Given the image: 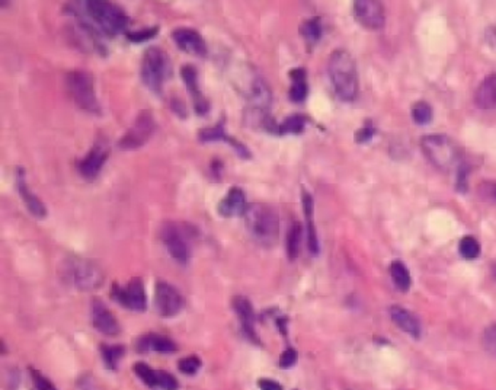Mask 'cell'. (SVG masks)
I'll list each match as a JSON object with an SVG mask.
<instances>
[{
	"label": "cell",
	"mask_w": 496,
	"mask_h": 390,
	"mask_svg": "<svg viewBox=\"0 0 496 390\" xmlns=\"http://www.w3.org/2000/svg\"><path fill=\"white\" fill-rule=\"evenodd\" d=\"M137 351L147 354V352H162V354H169V352H175L178 349L176 344L169 339L168 337L163 335H157V334H149V335H143L139 341H137Z\"/></svg>",
	"instance_id": "cell-25"
},
{
	"label": "cell",
	"mask_w": 496,
	"mask_h": 390,
	"mask_svg": "<svg viewBox=\"0 0 496 390\" xmlns=\"http://www.w3.org/2000/svg\"><path fill=\"white\" fill-rule=\"evenodd\" d=\"M178 367H179L181 373L188 374V376H194L198 370L201 369V360L198 359L196 355H189V357H185V359L179 360Z\"/></svg>",
	"instance_id": "cell-36"
},
{
	"label": "cell",
	"mask_w": 496,
	"mask_h": 390,
	"mask_svg": "<svg viewBox=\"0 0 496 390\" xmlns=\"http://www.w3.org/2000/svg\"><path fill=\"white\" fill-rule=\"evenodd\" d=\"M249 204L246 200L245 191L239 186H231L224 195V199L220 200L217 206V213L226 218L238 217V216H245Z\"/></svg>",
	"instance_id": "cell-19"
},
{
	"label": "cell",
	"mask_w": 496,
	"mask_h": 390,
	"mask_svg": "<svg viewBox=\"0 0 496 390\" xmlns=\"http://www.w3.org/2000/svg\"><path fill=\"white\" fill-rule=\"evenodd\" d=\"M111 296L121 306L133 312H144L147 309L146 290L142 278H133L125 285L115 283L111 290Z\"/></svg>",
	"instance_id": "cell-10"
},
{
	"label": "cell",
	"mask_w": 496,
	"mask_h": 390,
	"mask_svg": "<svg viewBox=\"0 0 496 390\" xmlns=\"http://www.w3.org/2000/svg\"><path fill=\"white\" fill-rule=\"evenodd\" d=\"M302 204H303V213L306 217V227H307V246L313 256H317L320 252V243L319 236L316 231V224L313 221V213H315V201L312 194L306 189L302 192Z\"/></svg>",
	"instance_id": "cell-23"
},
{
	"label": "cell",
	"mask_w": 496,
	"mask_h": 390,
	"mask_svg": "<svg viewBox=\"0 0 496 390\" xmlns=\"http://www.w3.org/2000/svg\"><path fill=\"white\" fill-rule=\"evenodd\" d=\"M493 275H495V278H496V265L493 267Z\"/></svg>",
	"instance_id": "cell-46"
},
{
	"label": "cell",
	"mask_w": 496,
	"mask_h": 390,
	"mask_svg": "<svg viewBox=\"0 0 496 390\" xmlns=\"http://www.w3.org/2000/svg\"><path fill=\"white\" fill-rule=\"evenodd\" d=\"M76 8L104 37H115L130 25V18L122 8L104 0H86Z\"/></svg>",
	"instance_id": "cell-2"
},
{
	"label": "cell",
	"mask_w": 496,
	"mask_h": 390,
	"mask_svg": "<svg viewBox=\"0 0 496 390\" xmlns=\"http://www.w3.org/2000/svg\"><path fill=\"white\" fill-rule=\"evenodd\" d=\"M90 322L96 331L107 337H117L121 332L118 319L108 309V306L97 297L90 300Z\"/></svg>",
	"instance_id": "cell-14"
},
{
	"label": "cell",
	"mask_w": 496,
	"mask_h": 390,
	"mask_svg": "<svg viewBox=\"0 0 496 390\" xmlns=\"http://www.w3.org/2000/svg\"><path fill=\"white\" fill-rule=\"evenodd\" d=\"M322 34H323V28H322V21L319 16L309 18L302 22L300 36L305 38L307 44H312V46L317 44L322 38Z\"/></svg>",
	"instance_id": "cell-29"
},
{
	"label": "cell",
	"mask_w": 496,
	"mask_h": 390,
	"mask_svg": "<svg viewBox=\"0 0 496 390\" xmlns=\"http://www.w3.org/2000/svg\"><path fill=\"white\" fill-rule=\"evenodd\" d=\"M172 76V63L168 56V53L162 50L160 47H149L140 63V78L144 86L156 93L160 95L163 90V86Z\"/></svg>",
	"instance_id": "cell-5"
},
{
	"label": "cell",
	"mask_w": 496,
	"mask_h": 390,
	"mask_svg": "<svg viewBox=\"0 0 496 390\" xmlns=\"http://www.w3.org/2000/svg\"><path fill=\"white\" fill-rule=\"evenodd\" d=\"M31 376H32V381H34V386L37 387V390H58L54 383L51 380H48L44 374H41L38 370L31 369Z\"/></svg>",
	"instance_id": "cell-40"
},
{
	"label": "cell",
	"mask_w": 496,
	"mask_h": 390,
	"mask_svg": "<svg viewBox=\"0 0 496 390\" xmlns=\"http://www.w3.org/2000/svg\"><path fill=\"white\" fill-rule=\"evenodd\" d=\"M473 102L483 111L496 110V75H489L480 82L475 92Z\"/></svg>",
	"instance_id": "cell-24"
},
{
	"label": "cell",
	"mask_w": 496,
	"mask_h": 390,
	"mask_svg": "<svg viewBox=\"0 0 496 390\" xmlns=\"http://www.w3.org/2000/svg\"><path fill=\"white\" fill-rule=\"evenodd\" d=\"M248 231L262 246L271 248L280 236V217L277 211L267 204H249L245 213Z\"/></svg>",
	"instance_id": "cell-4"
},
{
	"label": "cell",
	"mask_w": 496,
	"mask_h": 390,
	"mask_svg": "<svg viewBox=\"0 0 496 390\" xmlns=\"http://www.w3.org/2000/svg\"><path fill=\"white\" fill-rule=\"evenodd\" d=\"M421 150L429 164L440 171H457L465 162L460 146L443 133L423 136L421 139Z\"/></svg>",
	"instance_id": "cell-3"
},
{
	"label": "cell",
	"mask_w": 496,
	"mask_h": 390,
	"mask_svg": "<svg viewBox=\"0 0 496 390\" xmlns=\"http://www.w3.org/2000/svg\"><path fill=\"white\" fill-rule=\"evenodd\" d=\"M411 115L415 124L418 125H426L433 121L434 118V110L426 101H418L412 105Z\"/></svg>",
	"instance_id": "cell-30"
},
{
	"label": "cell",
	"mask_w": 496,
	"mask_h": 390,
	"mask_svg": "<svg viewBox=\"0 0 496 390\" xmlns=\"http://www.w3.org/2000/svg\"><path fill=\"white\" fill-rule=\"evenodd\" d=\"M231 306H233V310L241 322V327L243 334L253 342H258V335L255 332V312H253V306L252 303L243 297V296H236L233 300H231Z\"/></svg>",
	"instance_id": "cell-20"
},
{
	"label": "cell",
	"mask_w": 496,
	"mask_h": 390,
	"mask_svg": "<svg viewBox=\"0 0 496 390\" xmlns=\"http://www.w3.org/2000/svg\"><path fill=\"white\" fill-rule=\"evenodd\" d=\"M181 78L191 95L192 105L196 115L200 117L207 115L210 111V101L200 89V83H198V70L192 66V64H184V66L181 68Z\"/></svg>",
	"instance_id": "cell-17"
},
{
	"label": "cell",
	"mask_w": 496,
	"mask_h": 390,
	"mask_svg": "<svg viewBox=\"0 0 496 390\" xmlns=\"http://www.w3.org/2000/svg\"><path fill=\"white\" fill-rule=\"evenodd\" d=\"M171 37L174 43L176 44V47L182 50L184 53H188L196 57H206L209 53L204 37L194 28L179 26L172 31Z\"/></svg>",
	"instance_id": "cell-15"
},
{
	"label": "cell",
	"mask_w": 496,
	"mask_h": 390,
	"mask_svg": "<svg viewBox=\"0 0 496 390\" xmlns=\"http://www.w3.org/2000/svg\"><path fill=\"white\" fill-rule=\"evenodd\" d=\"M479 191L486 199L496 201V182H485L479 186Z\"/></svg>",
	"instance_id": "cell-42"
},
{
	"label": "cell",
	"mask_w": 496,
	"mask_h": 390,
	"mask_svg": "<svg viewBox=\"0 0 496 390\" xmlns=\"http://www.w3.org/2000/svg\"><path fill=\"white\" fill-rule=\"evenodd\" d=\"M154 306L162 317H175L184 306L181 292L167 281H157L154 287Z\"/></svg>",
	"instance_id": "cell-11"
},
{
	"label": "cell",
	"mask_w": 496,
	"mask_h": 390,
	"mask_svg": "<svg viewBox=\"0 0 496 390\" xmlns=\"http://www.w3.org/2000/svg\"><path fill=\"white\" fill-rule=\"evenodd\" d=\"M295 363H297V351L292 349V348H287V349L281 354V357H280V362H278L280 367H281V369H290V367H292Z\"/></svg>",
	"instance_id": "cell-41"
},
{
	"label": "cell",
	"mask_w": 496,
	"mask_h": 390,
	"mask_svg": "<svg viewBox=\"0 0 496 390\" xmlns=\"http://www.w3.org/2000/svg\"><path fill=\"white\" fill-rule=\"evenodd\" d=\"M376 133H377V130H376V127L373 125V122L371 121H366V124H364L359 130H358V132L355 133V142L358 143V144H364V143H369L374 136H376Z\"/></svg>",
	"instance_id": "cell-37"
},
{
	"label": "cell",
	"mask_w": 496,
	"mask_h": 390,
	"mask_svg": "<svg viewBox=\"0 0 496 390\" xmlns=\"http://www.w3.org/2000/svg\"><path fill=\"white\" fill-rule=\"evenodd\" d=\"M63 277L70 285L80 291H92L105 281V273L96 263L85 258H70L64 263Z\"/></svg>",
	"instance_id": "cell-7"
},
{
	"label": "cell",
	"mask_w": 496,
	"mask_h": 390,
	"mask_svg": "<svg viewBox=\"0 0 496 390\" xmlns=\"http://www.w3.org/2000/svg\"><path fill=\"white\" fill-rule=\"evenodd\" d=\"M390 277L399 291L406 292L412 285V277L408 267L402 261H393L390 264Z\"/></svg>",
	"instance_id": "cell-28"
},
{
	"label": "cell",
	"mask_w": 496,
	"mask_h": 390,
	"mask_svg": "<svg viewBox=\"0 0 496 390\" xmlns=\"http://www.w3.org/2000/svg\"><path fill=\"white\" fill-rule=\"evenodd\" d=\"M171 108H172V111H174L179 118H186V117H188L186 107L184 105L182 101L178 100V98H174L172 102H171Z\"/></svg>",
	"instance_id": "cell-43"
},
{
	"label": "cell",
	"mask_w": 496,
	"mask_h": 390,
	"mask_svg": "<svg viewBox=\"0 0 496 390\" xmlns=\"http://www.w3.org/2000/svg\"><path fill=\"white\" fill-rule=\"evenodd\" d=\"M65 89H68L72 101L76 107L85 112L99 115L101 104H99L95 79L85 70H73L65 76Z\"/></svg>",
	"instance_id": "cell-8"
},
{
	"label": "cell",
	"mask_w": 496,
	"mask_h": 390,
	"mask_svg": "<svg viewBox=\"0 0 496 390\" xmlns=\"http://www.w3.org/2000/svg\"><path fill=\"white\" fill-rule=\"evenodd\" d=\"M156 132V120L154 115L143 110L136 117L133 125H131L118 142L121 150H137L143 147Z\"/></svg>",
	"instance_id": "cell-9"
},
{
	"label": "cell",
	"mask_w": 496,
	"mask_h": 390,
	"mask_svg": "<svg viewBox=\"0 0 496 390\" xmlns=\"http://www.w3.org/2000/svg\"><path fill=\"white\" fill-rule=\"evenodd\" d=\"M303 238V226L299 221H294L287 232L285 239V248H287V256L290 261H294L300 253V245Z\"/></svg>",
	"instance_id": "cell-27"
},
{
	"label": "cell",
	"mask_w": 496,
	"mask_h": 390,
	"mask_svg": "<svg viewBox=\"0 0 496 390\" xmlns=\"http://www.w3.org/2000/svg\"><path fill=\"white\" fill-rule=\"evenodd\" d=\"M307 125L306 117L300 114H292L284 118L281 122H275L273 118L267 122V125L263 127L268 133L277 135V136H284V135H302L305 133Z\"/></svg>",
	"instance_id": "cell-22"
},
{
	"label": "cell",
	"mask_w": 496,
	"mask_h": 390,
	"mask_svg": "<svg viewBox=\"0 0 496 390\" xmlns=\"http://www.w3.org/2000/svg\"><path fill=\"white\" fill-rule=\"evenodd\" d=\"M390 317L394 322L396 327L399 330H402L405 334H408L409 337L419 339L422 335V327L419 319L409 312L408 309L402 307V306H391L390 310Z\"/></svg>",
	"instance_id": "cell-21"
},
{
	"label": "cell",
	"mask_w": 496,
	"mask_h": 390,
	"mask_svg": "<svg viewBox=\"0 0 496 390\" xmlns=\"http://www.w3.org/2000/svg\"><path fill=\"white\" fill-rule=\"evenodd\" d=\"M195 229L188 223L164 221L160 227V239L168 253L179 264H188L192 256Z\"/></svg>",
	"instance_id": "cell-6"
},
{
	"label": "cell",
	"mask_w": 496,
	"mask_h": 390,
	"mask_svg": "<svg viewBox=\"0 0 496 390\" xmlns=\"http://www.w3.org/2000/svg\"><path fill=\"white\" fill-rule=\"evenodd\" d=\"M288 76L291 80V86H290V92H288L290 100L295 104L305 102L307 95H309V83H307L306 69H303V68L291 69Z\"/></svg>",
	"instance_id": "cell-26"
},
{
	"label": "cell",
	"mask_w": 496,
	"mask_h": 390,
	"mask_svg": "<svg viewBox=\"0 0 496 390\" xmlns=\"http://www.w3.org/2000/svg\"><path fill=\"white\" fill-rule=\"evenodd\" d=\"M159 34V26H147V28H142L137 31H128L127 32V38L131 43H144L149 41L152 38H154Z\"/></svg>",
	"instance_id": "cell-33"
},
{
	"label": "cell",
	"mask_w": 496,
	"mask_h": 390,
	"mask_svg": "<svg viewBox=\"0 0 496 390\" xmlns=\"http://www.w3.org/2000/svg\"><path fill=\"white\" fill-rule=\"evenodd\" d=\"M470 167L468 162L465 160L463 164L460 165V168L455 171V189L461 194H465L468 192L469 189V182H468V178H469V174H470Z\"/></svg>",
	"instance_id": "cell-35"
},
{
	"label": "cell",
	"mask_w": 496,
	"mask_h": 390,
	"mask_svg": "<svg viewBox=\"0 0 496 390\" xmlns=\"http://www.w3.org/2000/svg\"><path fill=\"white\" fill-rule=\"evenodd\" d=\"M156 386L163 389V390H178L179 383L171 373L157 370V384Z\"/></svg>",
	"instance_id": "cell-39"
},
{
	"label": "cell",
	"mask_w": 496,
	"mask_h": 390,
	"mask_svg": "<svg viewBox=\"0 0 496 390\" xmlns=\"http://www.w3.org/2000/svg\"><path fill=\"white\" fill-rule=\"evenodd\" d=\"M198 140L201 143H227L231 149L242 157V159H250L252 153L248 149V146L238 139L231 137L227 132L223 121H218L214 127H206L198 132Z\"/></svg>",
	"instance_id": "cell-16"
},
{
	"label": "cell",
	"mask_w": 496,
	"mask_h": 390,
	"mask_svg": "<svg viewBox=\"0 0 496 390\" xmlns=\"http://www.w3.org/2000/svg\"><path fill=\"white\" fill-rule=\"evenodd\" d=\"M480 251H482L480 243H479V241H477L476 238H473V236H465V238H463V239L460 241V243H458V252H460V255H461L463 258H465V259H468V261H473V259L479 258Z\"/></svg>",
	"instance_id": "cell-31"
},
{
	"label": "cell",
	"mask_w": 496,
	"mask_h": 390,
	"mask_svg": "<svg viewBox=\"0 0 496 390\" xmlns=\"http://www.w3.org/2000/svg\"><path fill=\"white\" fill-rule=\"evenodd\" d=\"M327 73L337 96L344 102H354L359 92L357 63L351 53L338 48L327 60Z\"/></svg>",
	"instance_id": "cell-1"
},
{
	"label": "cell",
	"mask_w": 496,
	"mask_h": 390,
	"mask_svg": "<svg viewBox=\"0 0 496 390\" xmlns=\"http://www.w3.org/2000/svg\"><path fill=\"white\" fill-rule=\"evenodd\" d=\"M258 386L260 390H283V386L271 379H260L258 381Z\"/></svg>",
	"instance_id": "cell-44"
},
{
	"label": "cell",
	"mask_w": 496,
	"mask_h": 390,
	"mask_svg": "<svg viewBox=\"0 0 496 390\" xmlns=\"http://www.w3.org/2000/svg\"><path fill=\"white\" fill-rule=\"evenodd\" d=\"M483 347L485 349L496 357V323H492L483 332Z\"/></svg>",
	"instance_id": "cell-38"
},
{
	"label": "cell",
	"mask_w": 496,
	"mask_h": 390,
	"mask_svg": "<svg viewBox=\"0 0 496 390\" xmlns=\"http://www.w3.org/2000/svg\"><path fill=\"white\" fill-rule=\"evenodd\" d=\"M485 40L486 44H489L492 48L496 47V26H489L485 31Z\"/></svg>",
	"instance_id": "cell-45"
},
{
	"label": "cell",
	"mask_w": 496,
	"mask_h": 390,
	"mask_svg": "<svg viewBox=\"0 0 496 390\" xmlns=\"http://www.w3.org/2000/svg\"><path fill=\"white\" fill-rule=\"evenodd\" d=\"M110 156V149L104 143L95 144L79 162H78V172L86 181H93L101 174L104 165L107 164Z\"/></svg>",
	"instance_id": "cell-13"
},
{
	"label": "cell",
	"mask_w": 496,
	"mask_h": 390,
	"mask_svg": "<svg viewBox=\"0 0 496 390\" xmlns=\"http://www.w3.org/2000/svg\"><path fill=\"white\" fill-rule=\"evenodd\" d=\"M136 374L150 387H156L157 384V370H153L146 363H136L134 364Z\"/></svg>",
	"instance_id": "cell-34"
},
{
	"label": "cell",
	"mask_w": 496,
	"mask_h": 390,
	"mask_svg": "<svg viewBox=\"0 0 496 390\" xmlns=\"http://www.w3.org/2000/svg\"><path fill=\"white\" fill-rule=\"evenodd\" d=\"M355 21L369 31H380L386 25V11L377 0H357L354 2Z\"/></svg>",
	"instance_id": "cell-12"
},
{
	"label": "cell",
	"mask_w": 496,
	"mask_h": 390,
	"mask_svg": "<svg viewBox=\"0 0 496 390\" xmlns=\"http://www.w3.org/2000/svg\"><path fill=\"white\" fill-rule=\"evenodd\" d=\"M16 189H18V194H19L23 206L32 214V217L46 218V216L48 213L47 207L43 203V200L38 197V195L31 191V188L26 182V178H25V171L22 168H18V171H16Z\"/></svg>",
	"instance_id": "cell-18"
},
{
	"label": "cell",
	"mask_w": 496,
	"mask_h": 390,
	"mask_svg": "<svg viewBox=\"0 0 496 390\" xmlns=\"http://www.w3.org/2000/svg\"><path fill=\"white\" fill-rule=\"evenodd\" d=\"M101 352H102V359L104 363L114 370L118 366V362L122 359L124 355V347L122 345H102L101 347Z\"/></svg>",
	"instance_id": "cell-32"
}]
</instances>
